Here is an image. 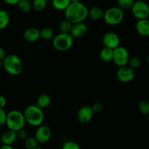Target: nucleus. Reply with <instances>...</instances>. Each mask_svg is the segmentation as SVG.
<instances>
[{
    "label": "nucleus",
    "mask_w": 149,
    "mask_h": 149,
    "mask_svg": "<svg viewBox=\"0 0 149 149\" xmlns=\"http://www.w3.org/2000/svg\"><path fill=\"white\" fill-rule=\"evenodd\" d=\"M64 15L65 20L72 24L82 23L88 17V9L80 1L71 2L64 10Z\"/></svg>",
    "instance_id": "1"
},
{
    "label": "nucleus",
    "mask_w": 149,
    "mask_h": 149,
    "mask_svg": "<svg viewBox=\"0 0 149 149\" xmlns=\"http://www.w3.org/2000/svg\"><path fill=\"white\" fill-rule=\"evenodd\" d=\"M26 122L33 127H39L42 125L45 119V115L42 109L36 105H31L26 108L23 112Z\"/></svg>",
    "instance_id": "2"
},
{
    "label": "nucleus",
    "mask_w": 149,
    "mask_h": 149,
    "mask_svg": "<svg viewBox=\"0 0 149 149\" xmlns=\"http://www.w3.org/2000/svg\"><path fill=\"white\" fill-rule=\"evenodd\" d=\"M26 124L24 116L22 112L18 110H13L7 113L5 125L10 130L17 132L23 129Z\"/></svg>",
    "instance_id": "3"
},
{
    "label": "nucleus",
    "mask_w": 149,
    "mask_h": 149,
    "mask_svg": "<svg viewBox=\"0 0 149 149\" xmlns=\"http://www.w3.org/2000/svg\"><path fill=\"white\" fill-rule=\"evenodd\" d=\"M2 65L4 70L12 76L19 75L23 70L22 61L15 55H6L2 61Z\"/></svg>",
    "instance_id": "4"
},
{
    "label": "nucleus",
    "mask_w": 149,
    "mask_h": 149,
    "mask_svg": "<svg viewBox=\"0 0 149 149\" xmlns=\"http://www.w3.org/2000/svg\"><path fill=\"white\" fill-rule=\"evenodd\" d=\"M74 44V38L70 33H60L54 36L52 39V46L56 50L64 52L71 49Z\"/></svg>",
    "instance_id": "5"
},
{
    "label": "nucleus",
    "mask_w": 149,
    "mask_h": 149,
    "mask_svg": "<svg viewBox=\"0 0 149 149\" xmlns=\"http://www.w3.org/2000/svg\"><path fill=\"white\" fill-rule=\"evenodd\" d=\"M124 17L125 15L123 10L118 7H113L104 12L103 18L108 25L117 26L123 21Z\"/></svg>",
    "instance_id": "6"
},
{
    "label": "nucleus",
    "mask_w": 149,
    "mask_h": 149,
    "mask_svg": "<svg viewBox=\"0 0 149 149\" xmlns=\"http://www.w3.org/2000/svg\"><path fill=\"white\" fill-rule=\"evenodd\" d=\"M130 53L127 49L125 47L119 45L114 49H113V61L117 66L120 67L127 65L128 61L130 59Z\"/></svg>",
    "instance_id": "7"
},
{
    "label": "nucleus",
    "mask_w": 149,
    "mask_h": 149,
    "mask_svg": "<svg viewBox=\"0 0 149 149\" xmlns=\"http://www.w3.org/2000/svg\"><path fill=\"white\" fill-rule=\"evenodd\" d=\"M131 12L134 17L138 20L148 19L149 16L148 5L144 1H135L131 7Z\"/></svg>",
    "instance_id": "8"
},
{
    "label": "nucleus",
    "mask_w": 149,
    "mask_h": 149,
    "mask_svg": "<svg viewBox=\"0 0 149 149\" xmlns=\"http://www.w3.org/2000/svg\"><path fill=\"white\" fill-rule=\"evenodd\" d=\"M135 77V71L129 66L120 67L116 71V78L122 83H129L133 81Z\"/></svg>",
    "instance_id": "9"
},
{
    "label": "nucleus",
    "mask_w": 149,
    "mask_h": 149,
    "mask_svg": "<svg viewBox=\"0 0 149 149\" xmlns=\"http://www.w3.org/2000/svg\"><path fill=\"white\" fill-rule=\"evenodd\" d=\"M52 136V131L50 128L47 125H40L38 127L35 132V139L38 143H47L50 140Z\"/></svg>",
    "instance_id": "10"
},
{
    "label": "nucleus",
    "mask_w": 149,
    "mask_h": 149,
    "mask_svg": "<svg viewBox=\"0 0 149 149\" xmlns=\"http://www.w3.org/2000/svg\"><path fill=\"white\" fill-rule=\"evenodd\" d=\"M103 43L105 47L114 49L120 45V39L114 32H107L103 37Z\"/></svg>",
    "instance_id": "11"
},
{
    "label": "nucleus",
    "mask_w": 149,
    "mask_h": 149,
    "mask_svg": "<svg viewBox=\"0 0 149 149\" xmlns=\"http://www.w3.org/2000/svg\"><path fill=\"white\" fill-rule=\"evenodd\" d=\"M94 112L91 106H84L79 109L77 113V119L81 124H87L93 119Z\"/></svg>",
    "instance_id": "12"
},
{
    "label": "nucleus",
    "mask_w": 149,
    "mask_h": 149,
    "mask_svg": "<svg viewBox=\"0 0 149 149\" xmlns=\"http://www.w3.org/2000/svg\"><path fill=\"white\" fill-rule=\"evenodd\" d=\"M87 33V26L84 22L72 24L70 34L73 38H81Z\"/></svg>",
    "instance_id": "13"
},
{
    "label": "nucleus",
    "mask_w": 149,
    "mask_h": 149,
    "mask_svg": "<svg viewBox=\"0 0 149 149\" xmlns=\"http://www.w3.org/2000/svg\"><path fill=\"white\" fill-rule=\"evenodd\" d=\"M23 38L28 42H35L40 39L39 30L36 28H29L23 33Z\"/></svg>",
    "instance_id": "14"
},
{
    "label": "nucleus",
    "mask_w": 149,
    "mask_h": 149,
    "mask_svg": "<svg viewBox=\"0 0 149 149\" xmlns=\"http://www.w3.org/2000/svg\"><path fill=\"white\" fill-rule=\"evenodd\" d=\"M17 139V138L16 132L10 130L5 131L2 135H1V143H3V145L12 146L15 143Z\"/></svg>",
    "instance_id": "15"
},
{
    "label": "nucleus",
    "mask_w": 149,
    "mask_h": 149,
    "mask_svg": "<svg viewBox=\"0 0 149 149\" xmlns=\"http://www.w3.org/2000/svg\"><path fill=\"white\" fill-rule=\"evenodd\" d=\"M136 30L141 36L148 37L149 36V20L148 19L138 20L136 23Z\"/></svg>",
    "instance_id": "16"
},
{
    "label": "nucleus",
    "mask_w": 149,
    "mask_h": 149,
    "mask_svg": "<svg viewBox=\"0 0 149 149\" xmlns=\"http://www.w3.org/2000/svg\"><path fill=\"white\" fill-rule=\"evenodd\" d=\"M51 104V97L47 94H42L36 100V106L41 109H45L49 107Z\"/></svg>",
    "instance_id": "17"
},
{
    "label": "nucleus",
    "mask_w": 149,
    "mask_h": 149,
    "mask_svg": "<svg viewBox=\"0 0 149 149\" xmlns=\"http://www.w3.org/2000/svg\"><path fill=\"white\" fill-rule=\"evenodd\" d=\"M104 11L99 7H93L88 10V17L93 20H99L103 17Z\"/></svg>",
    "instance_id": "18"
},
{
    "label": "nucleus",
    "mask_w": 149,
    "mask_h": 149,
    "mask_svg": "<svg viewBox=\"0 0 149 149\" xmlns=\"http://www.w3.org/2000/svg\"><path fill=\"white\" fill-rule=\"evenodd\" d=\"M10 21L9 13L6 10H0V30L6 29Z\"/></svg>",
    "instance_id": "19"
},
{
    "label": "nucleus",
    "mask_w": 149,
    "mask_h": 149,
    "mask_svg": "<svg viewBox=\"0 0 149 149\" xmlns=\"http://www.w3.org/2000/svg\"><path fill=\"white\" fill-rule=\"evenodd\" d=\"M100 58L104 62L109 63L112 61V60H113V49L104 47L100 52Z\"/></svg>",
    "instance_id": "20"
},
{
    "label": "nucleus",
    "mask_w": 149,
    "mask_h": 149,
    "mask_svg": "<svg viewBox=\"0 0 149 149\" xmlns=\"http://www.w3.org/2000/svg\"><path fill=\"white\" fill-rule=\"evenodd\" d=\"M40 33V38L44 39V40L49 41L51 39H53L54 36H55V33H54L53 30L49 27L43 28L41 31H39Z\"/></svg>",
    "instance_id": "21"
},
{
    "label": "nucleus",
    "mask_w": 149,
    "mask_h": 149,
    "mask_svg": "<svg viewBox=\"0 0 149 149\" xmlns=\"http://www.w3.org/2000/svg\"><path fill=\"white\" fill-rule=\"evenodd\" d=\"M52 6L58 10H64L71 4L70 0H52Z\"/></svg>",
    "instance_id": "22"
},
{
    "label": "nucleus",
    "mask_w": 149,
    "mask_h": 149,
    "mask_svg": "<svg viewBox=\"0 0 149 149\" xmlns=\"http://www.w3.org/2000/svg\"><path fill=\"white\" fill-rule=\"evenodd\" d=\"M17 5L19 10L23 13H29L32 8V4L29 0H20Z\"/></svg>",
    "instance_id": "23"
},
{
    "label": "nucleus",
    "mask_w": 149,
    "mask_h": 149,
    "mask_svg": "<svg viewBox=\"0 0 149 149\" xmlns=\"http://www.w3.org/2000/svg\"><path fill=\"white\" fill-rule=\"evenodd\" d=\"M47 4V0H33L32 7L36 11L41 12L46 8Z\"/></svg>",
    "instance_id": "24"
},
{
    "label": "nucleus",
    "mask_w": 149,
    "mask_h": 149,
    "mask_svg": "<svg viewBox=\"0 0 149 149\" xmlns=\"http://www.w3.org/2000/svg\"><path fill=\"white\" fill-rule=\"evenodd\" d=\"M72 23H70L67 20H63L59 24V30L61 33H69L71 31Z\"/></svg>",
    "instance_id": "25"
},
{
    "label": "nucleus",
    "mask_w": 149,
    "mask_h": 149,
    "mask_svg": "<svg viewBox=\"0 0 149 149\" xmlns=\"http://www.w3.org/2000/svg\"><path fill=\"white\" fill-rule=\"evenodd\" d=\"M134 3L135 0H117L118 7L122 10L131 9Z\"/></svg>",
    "instance_id": "26"
},
{
    "label": "nucleus",
    "mask_w": 149,
    "mask_h": 149,
    "mask_svg": "<svg viewBox=\"0 0 149 149\" xmlns=\"http://www.w3.org/2000/svg\"><path fill=\"white\" fill-rule=\"evenodd\" d=\"M141 61L138 57L134 56L132 58H130L129 61L127 63V66H129L130 68H132V69H136L138 67L141 65Z\"/></svg>",
    "instance_id": "27"
},
{
    "label": "nucleus",
    "mask_w": 149,
    "mask_h": 149,
    "mask_svg": "<svg viewBox=\"0 0 149 149\" xmlns=\"http://www.w3.org/2000/svg\"><path fill=\"white\" fill-rule=\"evenodd\" d=\"M138 109L142 114L148 115L149 113V103L148 100H141L138 105Z\"/></svg>",
    "instance_id": "28"
},
{
    "label": "nucleus",
    "mask_w": 149,
    "mask_h": 149,
    "mask_svg": "<svg viewBox=\"0 0 149 149\" xmlns=\"http://www.w3.org/2000/svg\"><path fill=\"white\" fill-rule=\"evenodd\" d=\"M38 142L35 138H29L25 140V147L27 149H34L38 147Z\"/></svg>",
    "instance_id": "29"
},
{
    "label": "nucleus",
    "mask_w": 149,
    "mask_h": 149,
    "mask_svg": "<svg viewBox=\"0 0 149 149\" xmlns=\"http://www.w3.org/2000/svg\"><path fill=\"white\" fill-rule=\"evenodd\" d=\"M62 149H81V148L77 143L69 141L64 143L62 146Z\"/></svg>",
    "instance_id": "30"
},
{
    "label": "nucleus",
    "mask_w": 149,
    "mask_h": 149,
    "mask_svg": "<svg viewBox=\"0 0 149 149\" xmlns=\"http://www.w3.org/2000/svg\"><path fill=\"white\" fill-rule=\"evenodd\" d=\"M93 111L95 113H100L103 109V105L101 103H95L91 106Z\"/></svg>",
    "instance_id": "31"
},
{
    "label": "nucleus",
    "mask_w": 149,
    "mask_h": 149,
    "mask_svg": "<svg viewBox=\"0 0 149 149\" xmlns=\"http://www.w3.org/2000/svg\"><path fill=\"white\" fill-rule=\"evenodd\" d=\"M6 118H7V113L3 109H0V126L5 125Z\"/></svg>",
    "instance_id": "32"
},
{
    "label": "nucleus",
    "mask_w": 149,
    "mask_h": 149,
    "mask_svg": "<svg viewBox=\"0 0 149 149\" xmlns=\"http://www.w3.org/2000/svg\"><path fill=\"white\" fill-rule=\"evenodd\" d=\"M17 138L20 140H26L27 138V132L24 129H21L16 132Z\"/></svg>",
    "instance_id": "33"
},
{
    "label": "nucleus",
    "mask_w": 149,
    "mask_h": 149,
    "mask_svg": "<svg viewBox=\"0 0 149 149\" xmlns=\"http://www.w3.org/2000/svg\"><path fill=\"white\" fill-rule=\"evenodd\" d=\"M6 104H7V100H6L5 97L3 95H0V109H4Z\"/></svg>",
    "instance_id": "34"
},
{
    "label": "nucleus",
    "mask_w": 149,
    "mask_h": 149,
    "mask_svg": "<svg viewBox=\"0 0 149 149\" xmlns=\"http://www.w3.org/2000/svg\"><path fill=\"white\" fill-rule=\"evenodd\" d=\"M4 1L9 5H17L20 0H4Z\"/></svg>",
    "instance_id": "35"
},
{
    "label": "nucleus",
    "mask_w": 149,
    "mask_h": 149,
    "mask_svg": "<svg viewBox=\"0 0 149 149\" xmlns=\"http://www.w3.org/2000/svg\"><path fill=\"white\" fill-rule=\"evenodd\" d=\"M5 51H4V49L1 47H0V61H2L4 60V58H5Z\"/></svg>",
    "instance_id": "36"
},
{
    "label": "nucleus",
    "mask_w": 149,
    "mask_h": 149,
    "mask_svg": "<svg viewBox=\"0 0 149 149\" xmlns=\"http://www.w3.org/2000/svg\"><path fill=\"white\" fill-rule=\"evenodd\" d=\"M0 149H13L12 146H7V145H3L0 148Z\"/></svg>",
    "instance_id": "37"
},
{
    "label": "nucleus",
    "mask_w": 149,
    "mask_h": 149,
    "mask_svg": "<svg viewBox=\"0 0 149 149\" xmlns=\"http://www.w3.org/2000/svg\"><path fill=\"white\" fill-rule=\"evenodd\" d=\"M71 2H77V1H80V0H70Z\"/></svg>",
    "instance_id": "38"
},
{
    "label": "nucleus",
    "mask_w": 149,
    "mask_h": 149,
    "mask_svg": "<svg viewBox=\"0 0 149 149\" xmlns=\"http://www.w3.org/2000/svg\"><path fill=\"white\" fill-rule=\"evenodd\" d=\"M144 0H135V1H143Z\"/></svg>",
    "instance_id": "39"
},
{
    "label": "nucleus",
    "mask_w": 149,
    "mask_h": 149,
    "mask_svg": "<svg viewBox=\"0 0 149 149\" xmlns=\"http://www.w3.org/2000/svg\"><path fill=\"white\" fill-rule=\"evenodd\" d=\"M34 149H44V148H40V147H36V148H34Z\"/></svg>",
    "instance_id": "40"
},
{
    "label": "nucleus",
    "mask_w": 149,
    "mask_h": 149,
    "mask_svg": "<svg viewBox=\"0 0 149 149\" xmlns=\"http://www.w3.org/2000/svg\"><path fill=\"white\" fill-rule=\"evenodd\" d=\"M1 143V135H0V143Z\"/></svg>",
    "instance_id": "41"
}]
</instances>
